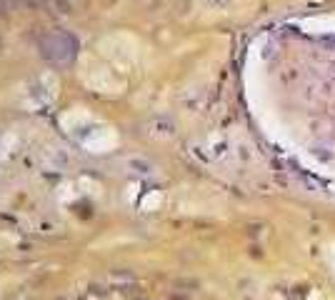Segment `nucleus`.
Wrapping results in <instances>:
<instances>
[{
	"label": "nucleus",
	"instance_id": "obj_2",
	"mask_svg": "<svg viewBox=\"0 0 335 300\" xmlns=\"http://www.w3.org/2000/svg\"><path fill=\"white\" fill-rule=\"evenodd\" d=\"M10 5H8V0H0V15H5V10H8Z\"/></svg>",
	"mask_w": 335,
	"mask_h": 300
},
{
	"label": "nucleus",
	"instance_id": "obj_1",
	"mask_svg": "<svg viewBox=\"0 0 335 300\" xmlns=\"http://www.w3.org/2000/svg\"><path fill=\"white\" fill-rule=\"evenodd\" d=\"M40 53L43 58H48L50 63H58V65H65L70 63L75 55H78V40L65 33V30H58V33H50L40 40Z\"/></svg>",
	"mask_w": 335,
	"mask_h": 300
}]
</instances>
